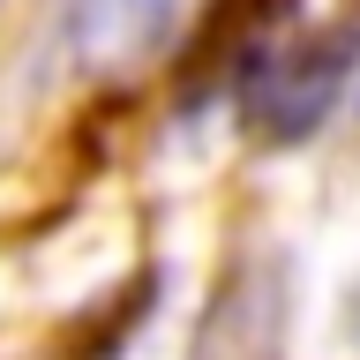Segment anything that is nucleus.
Wrapping results in <instances>:
<instances>
[{"instance_id":"nucleus-2","label":"nucleus","mask_w":360,"mask_h":360,"mask_svg":"<svg viewBox=\"0 0 360 360\" xmlns=\"http://www.w3.org/2000/svg\"><path fill=\"white\" fill-rule=\"evenodd\" d=\"M180 0H75V45L90 68H128L165 45Z\"/></svg>"},{"instance_id":"nucleus-1","label":"nucleus","mask_w":360,"mask_h":360,"mask_svg":"<svg viewBox=\"0 0 360 360\" xmlns=\"http://www.w3.org/2000/svg\"><path fill=\"white\" fill-rule=\"evenodd\" d=\"M345 30H292L248 53L240 68V112L248 128L270 143H300L315 135V120H330L338 90H345Z\"/></svg>"}]
</instances>
